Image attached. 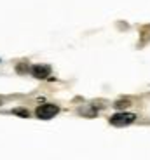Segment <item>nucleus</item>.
<instances>
[{
    "label": "nucleus",
    "instance_id": "f257e3e1",
    "mask_svg": "<svg viewBox=\"0 0 150 160\" xmlns=\"http://www.w3.org/2000/svg\"><path fill=\"white\" fill-rule=\"evenodd\" d=\"M136 117L133 113H115L112 118H110V124L112 125H117V127H122V125H129L134 122Z\"/></svg>",
    "mask_w": 150,
    "mask_h": 160
},
{
    "label": "nucleus",
    "instance_id": "f03ea898",
    "mask_svg": "<svg viewBox=\"0 0 150 160\" xmlns=\"http://www.w3.org/2000/svg\"><path fill=\"white\" fill-rule=\"evenodd\" d=\"M56 113H58V106H56V104H42V106L37 108L35 115L39 117V118H53Z\"/></svg>",
    "mask_w": 150,
    "mask_h": 160
},
{
    "label": "nucleus",
    "instance_id": "7ed1b4c3",
    "mask_svg": "<svg viewBox=\"0 0 150 160\" xmlns=\"http://www.w3.org/2000/svg\"><path fill=\"white\" fill-rule=\"evenodd\" d=\"M32 73L37 77V78H45V77L51 73V68L45 66V64H37V66H33V68H32Z\"/></svg>",
    "mask_w": 150,
    "mask_h": 160
},
{
    "label": "nucleus",
    "instance_id": "20e7f679",
    "mask_svg": "<svg viewBox=\"0 0 150 160\" xmlns=\"http://www.w3.org/2000/svg\"><path fill=\"white\" fill-rule=\"evenodd\" d=\"M129 101H127V99H124V101H117V103H115V106H117V108H126V106H129Z\"/></svg>",
    "mask_w": 150,
    "mask_h": 160
},
{
    "label": "nucleus",
    "instance_id": "39448f33",
    "mask_svg": "<svg viewBox=\"0 0 150 160\" xmlns=\"http://www.w3.org/2000/svg\"><path fill=\"white\" fill-rule=\"evenodd\" d=\"M14 113H18V115H24V117H28V112H24V110H14Z\"/></svg>",
    "mask_w": 150,
    "mask_h": 160
}]
</instances>
